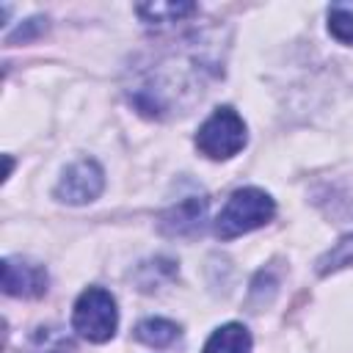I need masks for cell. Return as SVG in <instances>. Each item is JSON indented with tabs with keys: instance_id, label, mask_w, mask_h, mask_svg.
Wrapping results in <instances>:
<instances>
[{
	"instance_id": "obj_1",
	"label": "cell",
	"mask_w": 353,
	"mask_h": 353,
	"mask_svg": "<svg viewBox=\"0 0 353 353\" xmlns=\"http://www.w3.org/2000/svg\"><path fill=\"white\" fill-rule=\"evenodd\" d=\"M276 212L273 199L259 190V188H240L229 196V201L223 204V210L215 218V234L221 240H232L240 237L245 232H254L259 226H265Z\"/></svg>"
},
{
	"instance_id": "obj_2",
	"label": "cell",
	"mask_w": 353,
	"mask_h": 353,
	"mask_svg": "<svg viewBox=\"0 0 353 353\" xmlns=\"http://www.w3.org/2000/svg\"><path fill=\"white\" fill-rule=\"evenodd\" d=\"M116 325H119L116 298L102 287L83 290L72 312V328L88 342H108L113 339Z\"/></svg>"
},
{
	"instance_id": "obj_3",
	"label": "cell",
	"mask_w": 353,
	"mask_h": 353,
	"mask_svg": "<svg viewBox=\"0 0 353 353\" xmlns=\"http://www.w3.org/2000/svg\"><path fill=\"white\" fill-rule=\"evenodd\" d=\"M196 146L210 160H229L245 146V121L232 108H218L199 127Z\"/></svg>"
},
{
	"instance_id": "obj_4",
	"label": "cell",
	"mask_w": 353,
	"mask_h": 353,
	"mask_svg": "<svg viewBox=\"0 0 353 353\" xmlns=\"http://www.w3.org/2000/svg\"><path fill=\"white\" fill-rule=\"evenodd\" d=\"M105 188V171L99 168L97 160H77L66 165L55 185V199L66 204H88L94 201Z\"/></svg>"
},
{
	"instance_id": "obj_5",
	"label": "cell",
	"mask_w": 353,
	"mask_h": 353,
	"mask_svg": "<svg viewBox=\"0 0 353 353\" xmlns=\"http://www.w3.org/2000/svg\"><path fill=\"white\" fill-rule=\"evenodd\" d=\"M3 292L11 298H39L47 292V270L22 256L3 259Z\"/></svg>"
},
{
	"instance_id": "obj_6",
	"label": "cell",
	"mask_w": 353,
	"mask_h": 353,
	"mask_svg": "<svg viewBox=\"0 0 353 353\" xmlns=\"http://www.w3.org/2000/svg\"><path fill=\"white\" fill-rule=\"evenodd\" d=\"M204 218H207V199L201 196H188L182 201H176L174 207H168L157 226L163 234L168 237H193L201 232L204 226Z\"/></svg>"
},
{
	"instance_id": "obj_7",
	"label": "cell",
	"mask_w": 353,
	"mask_h": 353,
	"mask_svg": "<svg viewBox=\"0 0 353 353\" xmlns=\"http://www.w3.org/2000/svg\"><path fill=\"white\" fill-rule=\"evenodd\" d=\"M201 353H251V334L240 323H226L210 334Z\"/></svg>"
},
{
	"instance_id": "obj_8",
	"label": "cell",
	"mask_w": 353,
	"mask_h": 353,
	"mask_svg": "<svg viewBox=\"0 0 353 353\" xmlns=\"http://www.w3.org/2000/svg\"><path fill=\"white\" fill-rule=\"evenodd\" d=\"M135 339L149 347H168L171 342L179 339V325L165 317H149L135 325Z\"/></svg>"
},
{
	"instance_id": "obj_9",
	"label": "cell",
	"mask_w": 353,
	"mask_h": 353,
	"mask_svg": "<svg viewBox=\"0 0 353 353\" xmlns=\"http://www.w3.org/2000/svg\"><path fill=\"white\" fill-rule=\"evenodd\" d=\"M135 11L149 25H168L190 17L196 6L193 3H146V6H135Z\"/></svg>"
},
{
	"instance_id": "obj_10",
	"label": "cell",
	"mask_w": 353,
	"mask_h": 353,
	"mask_svg": "<svg viewBox=\"0 0 353 353\" xmlns=\"http://www.w3.org/2000/svg\"><path fill=\"white\" fill-rule=\"evenodd\" d=\"M328 30L336 41L353 44V8L350 6H331L328 8Z\"/></svg>"
},
{
	"instance_id": "obj_11",
	"label": "cell",
	"mask_w": 353,
	"mask_h": 353,
	"mask_svg": "<svg viewBox=\"0 0 353 353\" xmlns=\"http://www.w3.org/2000/svg\"><path fill=\"white\" fill-rule=\"evenodd\" d=\"M345 265H353V234H347V237H342L325 256H320V262H317V273H331V270H339V268H345Z\"/></svg>"
}]
</instances>
